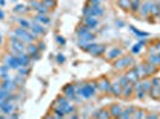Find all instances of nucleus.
Returning a JSON list of instances; mask_svg holds the SVG:
<instances>
[{"mask_svg":"<svg viewBox=\"0 0 160 119\" xmlns=\"http://www.w3.org/2000/svg\"><path fill=\"white\" fill-rule=\"evenodd\" d=\"M96 91H97V81H91L87 83H81L80 87L77 89V94L85 99H90L96 95Z\"/></svg>","mask_w":160,"mask_h":119,"instance_id":"nucleus-1","label":"nucleus"},{"mask_svg":"<svg viewBox=\"0 0 160 119\" xmlns=\"http://www.w3.org/2000/svg\"><path fill=\"white\" fill-rule=\"evenodd\" d=\"M83 13H84L85 17H90V16H92V17H100V16H103L104 11H103V8L99 5H93V4L89 2L84 7Z\"/></svg>","mask_w":160,"mask_h":119,"instance_id":"nucleus-2","label":"nucleus"},{"mask_svg":"<svg viewBox=\"0 0 160 119\" xmlns=\"http://www.w3.org/2000/svg\"><path fill=\"white\" fill-rule=\"evenodd\" d=\"M84 50L86 51V52H89V54H91L93 56H100V55H103L104 52H105V50H106V47L105 45H99V44H96V43H87L85 48H84Z\"/></svg>","mask_w":160,"mask_h":119,"instance_id":"nucleus-3","label":"nucleus"},{"mask_svg":"<svg viewBox=\"0 0 160 119\" xmlns=\"http://www.w3.org/2000/svg\"><path fill=\"white\" fill-rule=\"evenodd\" d=\"M133 63H134V60H133L132 56H123V57H121V58L115 61L114 68L117 69V70H123V69H126L128 66H130Z\"/></svg>","mask_w":160,"mask_h":119,"instance_id":"nucleus-4","label":"nucleus"},{"mask_svg":"<svg viewBox=\"0 0 160 119\" xmlns=\"http://www.w3.org/2000/svg\"><path fill=\"white\" fill-rule=\"evenodd\" d=\"M4 63L7 64L11 69H18L21 67V63H19V60H18V56L17 54L13 55V54H10V55H6L4 57Z\"/></svg>","mask_w":160,"mask_h":119,"instance_id":"nucleus-5","label":"nucleus"},{"mask_svg":"<svg viewBox=\"0 0 160 119\" xmlns=\"http://www.w3.org/2000/svg\"><path fill=\"white\" fill-rule=\"evenodd\" d=\"M97 89H99L103 93H110L111 92V82L105 76H102L99 80H97Z\"/></svg>","mask_w":160,"mask_h":119,"instance_id":"nucleus-6","label":"nucleus"},{"mask_svg":"<svg viewBox=\"0 0 160 119\" xmlns=\"http://www.w3.org/2000/svg\"><path fill=\"white\" fill-rule=\"evenodd\" d=\"M62 92H64V95H65L68 100H74V99H75L77 89H75V86H74V85H72V83L66 85V86L62 88Z\"/></svg>","mask_w":160,"mask_h":119,"instance_id":"nucleus-7","label":"nucleus"},{"mask_svg":"<svg viewBox=\"0 0 160 119\" xmlns=\"http://www.w3.org/2000/svg\"><path fill=\"white\" fill-rule=\"evenodd\" d=\"M0 107H1V110L4 112V114H12L13 111H15L13 104L11 102V100H7V99L0 101Z\"/></svg>","mask_w":160,"mask_h":119,"instance_id":"nucleus-8","label":"nucleus"},{"mask_svg":"<svg viewBox=\"0 0 160 119\" xmlns=\"http://www.w3.org/2000/svg\"><path fill=\"white\" fill-rule=\"evenodd\" d=\"M69 105V100L66 98V96H59L56 100H55V105H54V107H60V108H62L64 111H65V113H66V110H67V107H68Z\"/></svg>","mask_w":160,"mask_h":119,"instance_id":"nucleus-9","label":"nucleus"},{"mask_svg":"<svg viewBox=\"0 0 160 119\" xmlns=\"http://www.w3.org/2000/svg\"><path fill=\"white\" fill-rule=\"evenodd\" d=\"M126 79L129 81V83H135V82H137L139 81V75H137V71H136V68L134 67V68H132L130 70H128L127 73H126Z\"/></svg>","mask_w":160,"mask_h":119,"instance_id":"nucleus-10","label":"nucleus"},{"mask_svg":"<svg viewBox=\"0 0 160 119\" xmlns=\"http://www.w3.org/2000/svg\"><path fill=\"white\" fill-rule=\"evenodd\" d=\"M0 87H2V88H4V89H6V91L12 92V91H15V89L17 88V83H16V81H15V80H13V81H11L10 79H7V80H2V82H1Z\"/></svg>","mask_w":160,"mask_h":119,"instance_id":"nucleus-11","label":"nucleus"},{"mask_svg":"<svg viewBox=\"0 0 160 119\" xmlns=\"http://www.w3.org/2000/svg\"><path fill=\"white\" fill-rule=\"evenodd\" d=\"M122 55V50L118 48H113L106 52V60L111 61V60H116Z\"/></svg>","mask_w":160,"mask_h":119,"instance_id":"nucleus-12","label":"nucleus"},{"mask_svg":"<svg viewBox=\"0 0 160 119\" xmlns=\"http://www.w3.org/2000/svg\"><path fill=\"white\" fill-rule=\"evenodd\" d=\"M122 111H123V110H122V107H121L118 104H113V105L109 107V112H110L111 117H114V118H118Z\"/></svg>","mask_w":160,"mask_h":119,"instance_id":"nucleus-13","label":"nucleus"},{"mask_svg":"<svg viewBox=\"0 0 160 119\" xmlns=\"http://www.w3.org/2000/svg\"><path fill=\"white\" fill-rule=\"evenodd\" d=\"M84 25H86L90 30L91 29H94L97 25H98V20H97V18L96 17H92V16H90V17H85V19H84Z\"/></svg>","mask_w":160,"mask_h":119,"instance_id":"nucleus-14","label":"nucleus"},{"mask_svg":"<svg viewBox=\"0 0 160 119\" xmlns=\"http://www.w3.org/2000/svg\"><path fill=\"white\" fill-rule=\"evenodd\" d=\"M94 118H100V119H108L111 117L109 110H105V108H102V110H98L96 111V113L93 114Z\"/></svg>","mask_w":160,"mask_h":119,"instance_id":"nucleus-15","label":"nucleus"},{"mask_svg":"<svg viewBox=\"0 0 160 119\" xmlns=\"http://www.w3.org/2000/svg\"><path fill=\"white\" fill-rule=\"evenodd\" d=\"M122 86H121V83L117 81V82H111V92L110 93H113L115 96H121L122 94Z\"/></svg>","mask_w":160,"mask_h":119,"instance_id":"nucleus-16","label":"nucleus"},{"mask_svg":"<svg viewBox=\"0 0 160 119\" xmlns=\"http://www.w3.org/2000/svg\"><path fill=\"white\" fill-rule=\"evenodd\" d=\"M152 5H153V2H152V1H146V2H143V5H141L140 11H141L142 16H147V14H149V13H151Z\"/></svg>","mask_w":160,"mask_h":119,"instance_id":"nucleus-17","label":"nucleus"},{"mask_svg":"<svg viewBox=\"0 0 160 119\" xmlns=\"http://www.w3.org/2000/svg\"><path fill=\"white\" fill-rule=\"evenodd\" d=\"M135 111H136L135 107H128L127 110H124V111L121 112V114H119L118 118H133V114L135 113Z\"/></svg>","mask_w":160,"mask_h":119,"instance_id":"nucleus-18","label":"nucleus"},{"mask_svg":"<svg viewBox=\"0 0 160 119\" xmlns=\"http://www.w3.org/2000/svg\"><path fill=\"white\" fill-rule=\"evenodd\" d=\"M31 31H32L34 33H36V35H43V33H46V29H44V26L40 23L32 24V25H31Z\"/></svg>","mask_w":160,"mask_h":119,"instance_id":"nucleus-19","label":"nucleus"},{"mask_svg":"<svg viewBox=\"0 0 160 119\" xmlns=\"http://www.w3.org/2000/svg\"><path fill=\"white\" fill-rule=\"evenodd\" d=\"M134 93V88H133V85L132 83H129V85H127V86H124L123 88H122V96L123 98H129L130 95Z\"/></svg>","mask_w":160,"mask_h":119,"instance_id":"nucleus-20","label":"nucleus"},{"mask_svg":"<svg viewBox=\"0 0 160 119\" xmlns=\"http://www.w3.org/2000/svg\"><path fill=\"white\" fill-rule=\"evenodd\" d=\"M143 67H145V70H146L147 76H148V75H153V74L157 71V66H154V64H152V63H149V62L143 63Z\"/></svg>","mask_w":160,"mask_h":119,"instance_id":"nucleus-21","label":"nucleus"},{"mask_svg":"<svg viewBox=\"0 0 160 119\" xmlns=\"http://www.w3.org/2000/svg\"><path fill=\"white\" fill-rule=\"evenodd\" d=\"M26 54H29L30 55V57L32 56V55H35L36 52H38L40 51V49L36 45V44H34V43H29V45H26Z\"/></svg>","mask_w":160,"mask_h":119,"instance_id":"nucleus-22","label":"nucleus"},{"mask_svg":"<svg viewBox=\"0 0 160 119\" xmlns=\"http://www.w3.org/2000/svg\"><path fill=\"white\" fill-rule=\"evenodd\" d=\"M148 62L154 64V66H159L160 64V55L159 54H153L148 56Z\"/></svg>","mask_w":160,"mask_h":119,"instance_id":"nucleus-23","label":"nucleus"},{"mask_svg":"<svg viewBox=\"0 0 160 119\" xmlns=\"http://www.w3.org/2000/svg\"><path fill=\"white\" fill-rule=\"evenodd\" d=\"M35 20H36V22H38L40 24H42V25H46V24L50 23V19L47 17L46 14H40V13L36 16Z\"/></svg>","mask_w":160,"mask_h":119,"instance_id":"nucleus-24","label":"nucleus"},{"mask_svg":"<svg viewBox=\"0 0 160 119\" xmlns=\"http://www.w3.org/2000/svg\"><path fill=\"white\" fill-rule=\"evenodd\" d=\"M148 94L151 95L154 100L160 99V87H153V86H152V88H151V91L148 92Z\"/></svg>","mask_w":160,"mask_h":119,"instance_id":"nucleus-25","label":"nucleus"},{"mask_svg":"<svg viewBox=\"0 0 160 119\" xmlns=\"http://www.w3.org/2000/svg\"><path fill=\"white\" fill-rule=\"evenodd\" d=\"M117 5L119 7H122L123 10H130L132 1L130 0H117Z\"/></svg>","mask_w":160,"mask_h":119,"instance_id":"nucleus-26","label":"nucleus"},{"mask_svg":"<svg viewBox=\"0 0 160 119\" xmlns=\"http://www.w3.org/2000/svg\"><path fill=\"white\" fill-rule=\"evenodd\" d=\"M89 32H90V29H89L86 25H83V26H80V27L77 29V33H78L79 38H81L83 36H85V35L89 33Z\"/></svg>","mask_w":160,"mask_h":119,"instance_id":"nucleus-27","label":"nucleus"},{"mask_svg":"<svg viewBox=\"0 0 160 119\" xmlns=\"http://www.w3.org/2000/svg\"><path fill=\"white\" fill-rule=\"evenodd\" d=\"M41 5L49 8H54L56 6V0H41Z\"/></svg>","mask_w":160,"mask_h":119,"instance_id":"nucleus-28","label":"nucleus"},{"mask_svg":"<svg viewBox=\"0 0 160 119\" xmlns=\"http://www.w3.org/2000/svg\"><path fill=\"white\" fill-rule=\"evenodd\" d=\"M130 30L136 35V37H139V38H147V37L149 36L147 32H142V31H140V30L135 29L134 26H130Z\"/></svg>","mask_w":160,"mask_h":119,"instance_id":"nucleus-29","label":"nucleus"},{"mask_svg":"<svg viewBox=\"0 0 160 119\" xmlns=\"http://www.w3.org/2000/svg\"><path fill=\"white\" fill-rule=\"evenodd\" d=\"M140 7H141V2H140V0H133V1H132L130 10H132L133 13H136L137 11H140Z\"/></svg>","mask_w":160,"mask_h":119,"instance_id":"nucleus-30","label":"nucleus"},{"mask_svg":"<svg viewBox=\"0 0 160 119\" xmlns=\"http://www.w3.org/2000/svg\"><path fill=\"white\" fill-rule=\"evenodd\" d=\"M136 68V71H137V75H139V77L141 79V77H145V76H147V74H146V70H145V67H143V64H139Z\"/></svg>","mask_w":160,"mask_h":119,"instance_id":"nucleus-31","label":"nucleus"},{"mask_svg":"<svg viewBox=\"0 0 160 119\" xmlns=\"http://www.w3.org/2000/svg\"><path fill=\"white\" fill-rule=\"evenodd\" d=\"M94 38H96V36H94L91 31H90L89 33H86L85 36H83L80 39H81V41H84V42H86V43H90V42H92Z\"/></svg>","mask_w":160,"mask_h":119,"instance_id":"nucleus-32","label":"nucleus"},{"mask_svg":"<svg viewBox=\"0 0 160 119\" xmlns=\"http://www.w3.org/2000/svg\"><path fill=\"white\" fill-rule=\"evenodd\" d=\"M151 14L152 16H154V17H159L160 14V6L158 5V4H153L152 5V10H151Z\"/></svg>","mask_w":160,"mask_h":119,"instance_id":"nucleus-33","label":"nucleus"},{"mask_svg":"<svg viewBox=\"0 0 160 119\" xmlns=\"http://www.w3.org/2000/svg\"><path fill=\"white\" fill-rule=\"evenodd\" d=\"M141 85H142V89L148 94V92L152 88V82L151 81H143V82H141Z\"/></svg>","mask_w":160,"mask_h":119,"instance_id":"nucleus-34","label":"nucleus"},{"mask_svg":"<svg viewBox=\"0 0 160 119\" xmlns=\"http://www.w3.org/2000/svg\"><path fill=\"white\" fill-rule=\"evenodd\" d=\"M146 42L142 39V41H140L139 43H136L134 47H133V49H132V51L134 52V54H137V52H140V50H141V48L143 47V44H145Z\"/></svg>","mask_w":160,"mask_h":119,"instance_id":"nucleus-35","label":"nucleus"},{"mask_svg":"<svg viewBox=\"0 0 160 119\" xmlns=\"http://www.w3.org/2000/svg\"><path fill=\"white\" fill-rule=\"evenodd\" d=\"M30 70H31L30 67H19L18 68V73H19L21 76H28Z\"/></svg>","mask_w":160,"mask_h":119,"instance_id":"nucleus-36","label":"nucleus"},{"mask_svg":"<svg viewBox=\"0 0 160 119\" xmlns=\"http://www.w3.org/2000/svg\"><path fill=\"white\" fill-rule=\"evenodd\" d=\"M147 117V113L145 110H140V111H135V113L133 114V118H146Z\"/></svg>","mask_w":160,"mask_h":119,"instance_id":"nucleus-37","label":"nucleus"},{"mask_svg":"<svg viewBox=\"0 0 160 119\" xmlns=\"http://www.w3.org/2000/svg\"><path fill=\"white\" fill-rule=\"evenodd\" d=\"M19 24H21L22 27L26 29V30L31 29V23H30L29 20H26V19H19Z\"/></svg>","mask_w":160,"mask_h":119,"instance_id":"nucleus-38","label":"nucleus"},{"mask_svg":"<svg viewBox=\"0 0 160 119\" xmlns=\"http://www.w3.org/2000/svg\"><path fill=\"white\" fill-rule=\"evenodd\" d=\"M118 82L121 83V86H122V87H124V86L129 85V81L126 79V76H119V79H118Z\"/></svg>","mask_w":160,"mask_h":119,"instance_id":"nucleus-39","label":"nucleus"},{"mask_svg":"<svg viewBox=\"0 0 160 119\" xmlns=\"http://www.w3.org/2000/svg\"><path fill=\"white\" fill-rule=\"evenodd\" d=\"M8 69H10V67L7 66V64H0V75L1 74H6L7 71H8Z\"/></svg>","mask_w":160,"mask_h":119,"instance_id":"nucleus-40","label":"nucleus"},{"mask_svg":"<svg viewBox=\"0 0 160 119\" xmlns=\"http://www.w3.org/2000/svg\"><path fill=\"white\" fill-rule=\"evenodd\" d=\"M37 12H38L40 14H47V13H48V8L41 5V6L37 8Z\"/></svg>","mask_w":160,"mask_h":119,"instance_id":"nucleus-41","label":"nucleus"},{"mask_svg":"<svg viewBox=\"0 0 160 119\" xmlns=\"http://www.w3.org/2000/svg\"><path fill=\"white\" fill-rule=\"evenodd\" d=\"M56 61H57V63H60V64H62L65 61H66V58H65V56L62 55V54H59L57 56H56Z\"/></svg>","mask_w":160,"mask_h":119,"instance_id":"nucleus-42","label":"nucleus"},{"mask_svg":"<svg viewBox=\"0 0 160 119\" xmlns=\"http://www.w3.org/2000/svg\"><path fill=\"white\" fill-rule=\"evenodd\" d=\"M152 86L153 87H160V79L159 77H154L152 80Z\"/></svg>","mask_w":160,"mask_h":119,"instance_id":"nucleus-43","label":"nucleus"},{"mask_svg":"<svg viewBox=\"0 0 160 119\" xmlns=\"http://www.w3.org/2000/svg\"><path fill=\"white\" fill-rule=\"evenodd\" d=\"M56 41H57L59 44H62V45L66 44V41H65V38H64L62 36H57V37H56Z\"/></svg>","mask_w":160,"mask_h":119,"instance_id":"nucleus-44","label":"nucleus"},{"mask_svg":"<svg viewBox=\"0 0 160 119\" xmlns=\"http://www.w3.org/2000/svg\"><path fill=\"white\" fill-rule=\"evenodd\" d=\"M22 77H23V76H21V75H18V76H17L16 79H15V81H16V83H17V85H22V83H23V82H24V80H23V79H22Z\"/></svg>","mask_w":160,"mask_h":119,"instance_id":"nucleus-45","label":"nucleus"},{"mask_svg":"<svg viewBox=\"0 0 160 119\" xmlns=\"http://www.w3.org/2000/svg\"><path fill=\"white\" fill-rule=\"evenodd\" d=\"M15 12H19V11H24V5H17L15 8H13Z\"/></svg>","mask_w":160,"mask_h":119,"instance_id":"nucleus-46","label":"nucleus"},{"mask_svg":"<svg viewBox=\"0 0 160 119\" xmlns=\"http://www.w3.org/2000/svg\"><path fill=\"white\" fill-rule=\"evenodd\" d=\"M100 1H102V0H89V2H90V4H93V5H99Z\"/></svg>","mask_w":160,"mask_h":119,"instance_id":"nucleus-47","label":"nucleus"},{"mask_svg":"<svg viewBox=\"0 0 160 119\" xmlns=\"http://www.w3.org/2000/svg\"><path fill=\"white\" fill-rule=\"evenodd\" d=\"M146 118H159V116L153 113V114H147V117H146Z\"/></svg>","mask_w":160,"mask_h":119,"instance_id":"nucleus-48","label":"nucleus"},{"mask_svg":"<svg viewBox=\"0 0 160 119\" xmlns=\"http://www.w3.org/2000/svg\"><path fill=\"white\" fill-rule=\"evenodd\" d=\"M0 76H1V79H2V80H7V79H8V75H7V73H6V74H1Z\"/></svg>","mask_w":160,"mask_h":119,"instance_id":"nucleus-49","label":"nucleus"},{"mask_svg":"<svg viewBox=\"0 0 160 119\" xmlns=\"http://www.w3.org/2000/svg\"><path fill=\"white\" fill-rule=\"evenodd\" d=\"M38 45H40V47H38V49H40V50H44V43H40V44H38Z\"/></svg>","mask_w":160,"mask_h":119,"instance_id":"nucleus-50","label":"nucleus"},{"mask_svg":"<svg viewBox=\"0 0 160 119\" xmlns=\"http://www.w3.org/2000/svg\"><path fill=\"white\" fill-rule=\"evenodd\" d=\"M11 118H19V114H17V113H12V114H11Z\"/></svg>","mask_w":160,"mask_h":119,"instance_id":"nucleus-51","label":"nucleus"},{"mask_svg":"<svg viewBox=\"0 0 160 119\" xmlns=\"http://www.w3.org/2000/svg\"><path fill=\"white\" fill-rule=\"evenodd\" d=\"M4 17H5V13H4V12H2L1 10H0V19H2Z\"/></svg>","mask_w":160,"mask_h":119,"instance_id":"nucleus-52","label":"nucleus"},{"mask_svg":"<svg viewBox=\"0 0 160 119\" xmlns=\"http://www.w3.org/2000/svg\"><path fill=\"white\" fill-rule=\"evenodd\" d=\"M155 47H157V49H158V50L160 51V41L158 42V43H157V44H155Z\"/></svg>","mask_w":160,"mask_h":119,"instance_id":"nucleus-53","label":"nucleus"},{"mask_svg":"<svg viewBox=\"0 0 160 119\" xmlns=\"http://www.w3.org/2000/svg\"><path fill=\"white\" fill-rule=\"evenodd\" d=\"M0 5H5V0H0Z\"/></svg>","mask_w":160,"mask_h":119,"instance_id":"nucleus-54","label":"nucleus"},{"mask_svg":"<svg viewBox=\"0 0 160 119\" xmlns=\"http://www.w3.org/2000/svg\"><path fill=\"white\" fill-rule=\"evenodd\" d=\"M158 5H159V6H160V0H159V2H158Z\"/></svg>","mask_w":160,"mask_h":119,"instance_id":"nucleus-55","label":"nucleus"},{"mask_svg":"<svg viewBox=\"0 0 160 119\" xmlns=\"http://www.w3.org/2000/svg\"><path fill=\"white\" fill-rule=\"evenodd\" d=\"M159 18H160V14H159Z\"/></svg>","mask_w":160,"mask_h":119,"instance_id":"nucleus-56","label":"nucleus"},{"mask_svg":"<svg viewBox=\"0 0 160 119\" xmlns=\"http://www.w3.org/2000/svg\"><path fill=\"white\" fill-rule=\"evenodd\" d=\"M130 1H133V0H130Z\"/></svg>","mask_w":160,"mask_h":119,"instance_id":"nucleus-57","label":"nucleus"},{"mask_svg":"<svg viewBox=\"0 0 160 119\" xmlns=\"http://www.w3.org/2000/svg\"><path fill=\"white\" fill-rule=\"evenodd\" d=\"M140 1H141V0H140Z\"/></svg>","mask_w":160,"mask_h":119,"instance_id":"nucleus-58","label":"nucleus"},{"mask_svg":"<svg viewBox=\"0 0 160 119\" xmlns=\"http://www.w3.org/2000/svg\"><path fill=\"white\" fill-rule=\"evenodd\" d=\"M159 55H160V54H159Z\"/></svg>","mask_w":160,"mask_h":119,"instance_id":"nucleus-59","label":"nucleus"}]
</instances>
